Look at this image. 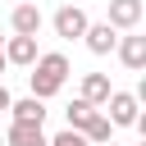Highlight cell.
<instances>
[{
  "label": "cell",
  "mask_w": 146,
  "mask_h": 146,
  "mask_svg": "<svg viewBox=\"0 0 146 146\" xmlns=\"http://www.w3.org/2000/svg\"><path fill=\"white\" fill-rule=\"evenodd\" d=\"M27 82H32V96H36V100H50V96H59V87L68 82V59H64L59 50H46V55H36V59H32V73H27Z\"/></svg>",
  "instance_id": "1"
},
{
  "label": "cell",
  "mask_w": 146,
  "mask_h": 146,
  "mask_svg": "<svg viewBox=\"0 0 146 146\" xmlns=\"http://www.w3.org/2000/svg\"><path fill=\"white\" fill-rule=\"evenodd\" d=\"M137 114H141V100H137L132 91H110V96H105V119H110L114 128H132Z\"/></svg>",
  "instance_id": "2"
},
{
  "label": "cell",
  "mask_w": 146,
  "mask_h": 146,
  "mask_svg": "<svg viewBox=\"0 0 146 146\" xmlns=\"http://www.w3.org/2000/svg\"><path fill=\"white\" fill-rule=\"evenodd\" d=\"M50 23H55V36L73 41V36H82V32H87V23H91V18H87V9H82V5H59Z\"/></svg>",
  "instance_id": "3"
},
{
  "label": "cell",
  "mask_w": 146,
  "mask_h": 146,
  "mask_svg": "<svg viewBox=\"0 0 146 146\" xmlns=\"http://www.w3.org/2000/svg\"><path fill=\"white\" fill-rule=\"evenodd\" d=\"M141 14H146L141 0H110V18H105V23H110L114 32H132V27L141 23Z\"/></svg>",
  "instance_id": "4"
},
{
  "label": "cell",
  "mask_w": 146,
  "mask_h": 146,
  "mask_svg": "<svg viewBox=\"0 0 146 146\" xmlns=\"http://www.w3.org/2000/svg\"><path fill=\"white\" fill-rule=\"evenodd\" d=\"M0 50H5V64H18V68H32V59L41 55L36 50V36H9Z\"/></svg>",
  "instance_id": "5"
},
{
  "label": "cell",
  "mask_w": 146,
  "mask_h": 146,
  "mask_svg": "<svg viewBox=\"0 0 146 146\" xmlns=\"http://www.w3.org/2000/svg\"><path fill=\"white\" fill-rule=\"evenodd\" d=\"M41 9L36 5H14V14H9V27H14V36H36L41 32Z\"/></svg>",
  "instance_id": "6"
},
{
  "label": "cell",
  "mask_w": 146,
  "mask_h": 146,
  "mask_svg": "<svg viewBox=\"0 0 146 146\" xmlns=\"http://www.w3.org/2000/svg\"><path fill=\"white\" fill-rule=\"evenodd\" d=\"M82 41H87V50H91V55H110V50L119 46V32H114L110 23H87Z\"/></svg>",
  "instance_id": "7"
},
{
  "label": "cell",
  "mask_w": 146,
  "mask_h": 146,
  "mask_svg": "<svg viewBox=\"0 0 146 146\" xmlns=\"http://www.w3.org/2000/svg\"><path fill=\"white\" fill-rule=\"evenodd\" d=\"M9 123H46V100L36 96H23V100H9Z\"/></svg>",
  "instance_id": "8"
},
{
  "label": "cell",
  "mask_w": 146,
  "mask_h": 146,
  "mask_svg": "<svg viewBox=\"0 0 146 146\" xmlns=\"http://www.w3.org/2000/svg\"><path fill=\"white\" fill-rule=\"evenodd\" d=\"M119 59H123V68H132V73H141L146 68V36H119Z\"/></svg>",
  "instance_id": "9"
},
{
  "label": "cell",
  "mask_w": 146,
  "mask_h": 146,
  "mask_svg": "<svg viewBox=\"0 0 146 146\" xmlns=\"http://www.w3.org/2000/svg\"><path fill=\"white\" fill-rule=\"evenodd\" d=\"M5 146H50V137H46L36 123H9Z\"/></svg>",
  "instance_id": "10"
},
{
  "label": "cell",
  "mask_w": 146,
  "mask_h": 146,
  "mask_svg": "<svg viewBox=\"0 0 146 146\" xmlns=\"http://www.w3.org/2000/svg\"><path fill=\"white\" fill-rule=\"evenodd\" d=\"M114 87H110V78L105 73H87L82 78V100H91V105H105V96H110Z\"/></svg>",
  "instance_id": "11"
},
{
  "label": "cell",
  "mask_w": 146,
  "mask_h": 146,
  "mask_svg": "<svg viewBox=\"0 0 146 146\" xmlns=\"http://www.w3.org/2000/svg\"><path fill=\"white\" fill-rule=\"evenodd\" d=\"M96 114H100V105H91V100L78 96V100L68 105V128H73V132H87V123H91Z\"/></svg>",
  "instance_id": "12"
},
{
  "label": "cell",
  "mask_w": 146,
  "mask_h": 146,
  "mask_svg": "<svg viewBox=\"0 0 146 146\" xmlns=\"http://www.w3.org/2000/svg\"><path fill=\"white\" fill-rule=\"evenodd\" d=\"M82 137H87L91 146H105V141H114V123H110L105 114H96V119L87 123V132H82Z\"/></svg>",
  "instance_id": "13"
},
{
  "label": "cell",
  "mask_w": 146,
  "mask_h": 146,
  "mask_svg": "<svg viewBox=\"0 0 146 146\" xmlns=\"http://www.w3.org/2000/svg\"><path fill=\"white\" fill-rule=\"evenodd\" d=\"M50 146H91V141H87L82 132H73V128H64V132H55V137H50Z\"/></svg>",
  "instance_id": "14"
},
{
  "label": "cell",
  "mask_w": 146,
  "mask_h": 146,
  "mask_svg": "<svg viewBox=\"0 0 146 146\" xmlns=\"http://www.w3.org/2000/svg\"><path fill=\"white\" fill-rule=\"evenodd\" d=\"M9 100H14V96H9V87H5V82H0V119H5V114H9Z\"/></svg>",
  "instance_id": "15"
},
{
  "label": "cell",
  "mask_w": 146,
  "mask_h": 146,
  "mask_svg": "<svg viewBox=\"0 0 146 146\" xmlns=\"http://www.w3.org/2000/svg\"><path fill=\"white\" fill-rule=\"evenodd\" d=\"M5 68H9V64H5V50H0V73H5Z\"/></svg>",
  "instance_id": "16"
},
{
  "label": "cell",
  "mask_w": 146,
  "mask_h": 146,
  "mask_svg": "<svg viewBox=\"0 0 146 146\" xmlns=\"http://www.w3.org/2000/svg\"><path fill=\"white\" fill-rule=\"evenodd\" d=\"M0 146H5V132H0Z\"/></svg>",
  "instance_id": "17"
},
{
  "label": "cell",
  "mask_w": 146,
  "mask_h": 146,
  "mask_svg": "<svg viewBox=\"0 0 146 146\" xmlns=\"http://www.w3.org/2000/svg\"><path fill=\"white\" fill-rule=\"evenodd\" d=\"M105 146H119V141H105Z\"/></svg>",
  "instance_id": "18"
},
{
  "label": "cell",
  "mask_w": 146,
  "mask_h": 146,
  "mask_svg": "<svg viewBox=\"0 0 146 146\" xmlns=\"http://www.w3.org/2000/svg\"><path fill=\"white\" fill-rule=\"evenodd\" d=\"M0 46H5V36H0Z\"/></svg>",
  "instance_id": "19"
},
{
  "label": "cell",
  "mask_w": 146,
  "mask_h": 146,
  "mask_svg": "<svg viewBox=\"0 0 146 146\" xmlns=\"http://www.w3.org/2000/svg\"><path fill=\"white\" fill-rule=\"evenodd\" d=\"M141 146H146V141H141Z\"/></svg>",
  "instance_id": "20"
}]
</instances>
